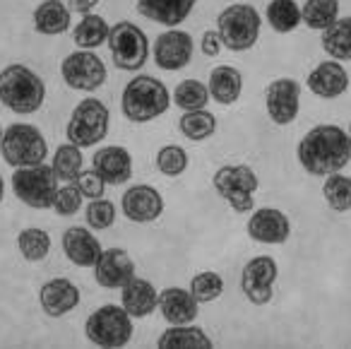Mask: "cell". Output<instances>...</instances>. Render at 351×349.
Instances as JSON below:
<instances>
[{
    "label": "cell",
    "mask_w": 351,
    "mask_h": 349,
    "mask_svg": "<svg viewBox=\"0 0 351 349\" xmlns=\"http://www.w3.org/2000/svg\"><path fill=\"white\" fill-rule=\"evenodd\" d=\"M221 46H224V44H221L219 34H217L215 30H207L205 34H202V39H200L202 56H207V58H215V56H219Z\"/></svg>",
    "instance_id": "b9f144b4"
},
{
    "label": "cell",
    "mask_w": 351,
    "mask_h": 349,
    "mask_svg": "<svg viewBox=\"0 0 351 349\" xmlns=\"http://www.w3.org/2000/svg\"><path fill=\"white\" fill-rule=\"evenodd\" d=\"M108 51H111L113 65L125 73H137L145 68L149 58V41L147 34L132 22H118L108 32Z\"/></svg>",
    "instance_id": "30bf717a"
},
{
    "label": "cell",
    "mask_w": 351,
    "mask_h": 349,
    "mask_svg": "<svg viewBox=\"0 0 351 349\" xmlns=\"http://www.w3.org/2000/svg\"><path fill=\"white\" fill-rule=\"evenodd\" d=\"M3 195H5V181L0 176V203H3Z\"/></svg>",
    "instance_id": "ee69618b"
},
{
    "label": "cell",
    "mask_w": 351,
    "mask_h": 349,
    "mask_svg": "<svg viewBox=\"0 0 351 349\" xmlns=\"http://www.w3.org/2000/svg\"><path fill=\"white\" fill-rule=\"evenodd\" d=\"M73 183L77 185L80 193H82L84 198H89V200L104 198V190H106V183H104V179L94 169H82Z\"/></svg>",
    "instance_id": "60d3db41"
},
{
    "label": "cell",
    "mask_w": 351,
    "mask_h": 349,
    "mask_svg": "<svg viewBox=\"0 0 351 349\" xmlns=\"http://www.w3.org/2000/svg\"><path fill=\"white\" fill-rule=\"evenodd\" d=\"M322 195H325L327 205H330L335 212H349L351 210V179L344 174H339V171L325 176Z\"/></svg>",
    "instance_id": "d590c367"
},
{
    "label": "cell",
    "mask_w": 351,
    "mask_h": 349,
    "mask_svg": "<svg viewBox=\"0 0 351 349\" xmlns=\"http://www.w3.org/2000/svg\"><path fill=\"white\" fill-rule=\"evenodd\" d=\"M41 3H44V0H41ZM60 3H63V0H60Z\"/></svg>",
    "instance_id": "7dc6e473"
},
{
    "label": "cell",
    "mask_w": 351,
    "mask_h": 349,
    "mask_svg": "<svg viewBox=\"0 0 351 349\" xmlns=\"http://www.w3.org/2000/svg\"><path fill=\"white\" fill-rule=\"evenodd\" d=\"M265 15L277 34H289L301 25V8L296 5V0H269Z\"/></svg>",
    "instance_id": "1f68e13d"
},
{
    "label": "cell",
    "mask_w": 351,
    "mask_h": 349,
    "mask_svg": "<svg viewBox=\"0 0 351 349\" xmlns=\"http://www.w3.org/2000/svg\"><path fill=\"white\" fill-rule=\"evenodd\" d=\"M248 236L258 243H267V246H279L289 238L291 234V222L289 217L277 207H260L253 210L248 219Z\"/></svg>",
    "instance_id": "2e32d148"
},
{
    "label": "cell",
    "mask_w": 351,
    "mask_h": 349,
    "mask_svg": "<svg viewBox=\"0 0 351 349\" xmlns=\"http://www.w3.org/2000/svg\"><path fill=\"white\" fill-rule=\"evenodd\" d=\"M349 137H351V128H349Z\"/></svg>",
    "instance_id": "bcb514c9"
},
{
    "label": "cell",
    "mask_w": 351,
    "mask_h": 349,
    "mask_svg": "<svg viewBox=\"0 0 351 349\" xmlns=\"http://www.w3.org/2000/svg\"><path fill=\"white\" fill-rule=\"evenodd\" d=\"M51 169L58 176V181H65V183H73L80 176V171L84 169V155L77 145L73 142H65V145H58V150L53 152V161H51Z\"/></svg>",
    "instance_id": "f546056e"
},
{
    "label": "cell",
    "mask_w": 351,
    "mask_h": 349,
    "mask_svg": "<svg viewBox=\"0 0 351 349\" xmlns=\"http://www.w3.org/2000/svg\"><path fill=\"white\" fill-rule=\"evenodd\" d=\"M60 78L75 92H97L108 78L106 63L94 51L77 49L60 63Z\"/></svg>",
    "instance_id": "8fae6325"
},
{
    "label": "cell",
    "mask_w": 351,
    "mask_h": 349,
    "mask_svg": "<svg viewBox=\"0 0 351 349\" xmlns=\"http://www.w3.org/2000/svg\"><path fill=\"white\" fill-rule=\"evenodd\" d=\"M156 169L164 176H181L188 169V152L178 145H164L156 152Z\"/></svg>",
    "instance_id": "f35d334b"
},
{
    "label": "cell",
    "mask_w": 351,
    "mask_h": 349,
    "mask_svg": "<svg viewBox=\"0 0 351 349\" xmlns=\"http://www.w3.org/2000/svg\"><path fill=\"white\" fill-rule=\"evenodd\" d=\"M84 335L97 347H125L132 339V315L118 304H104L84 320Z\"/></svg>",
    "instance_id": "8992f818"
},
{
    "label": "cell",
    "mask_w": 351,
    "mask_h": 349,
    "mask_svg": "<svg viewBox=\"0 0 351 349\" xmlns=\"http://www.w3.org/2000/svg\"><path fill=\"white\" fill-rule=\"evenodd\" d=\"M17 251L27 262H41L46 260V256L51 253V236L44 229H22L17 234Z\"/></svg>",
    "instance_id": "d6a6232c"
},
{
    "label": "cell",
    "mask_w": 351,
    "mask_h": 349,
    "mask_svg": "<svg viewBox=\"0 0 351 349\" xmlns=\"http://www.w3.org/2000/svg\"><path fill=\"white\" fill-rule=\"evenodd\" d=\"M101 0H70V8H73L75 12H80V15H89V12H94V8L99 5Z\"/></svg>",
    "instance_id": "7bdbcfd3"
},
{
    "label": "cell",
    "mask_w": 351,
    "mask_h": 349,
    "mask_svg": "<svg viewBox=\"0 0 351 349\" xmlns=\"http://www.w3.org/2000/svg\"><path fill=\"white\" fill-rule=\"evenodd\" d=\"M108 32H111L108 22L104 20L101 15H94V12H89V15H82V20L75 25L73 41H75V46H77V49L94 51V49H99V46H104L108 41Z\"/></svg>",
    "instance_id": "83f0119b"
},
{
    "label": "cell",
    "mask_w": 351,
    "mask_h": 349,
    "mask_svg": "<svg viewBox=\"0 0 351 349\" xmlns=\"http://www.w3.org/2000/svg\"><path fill=\"white\" fill-rule=\"evenodd\" d=\"M277 275H279V267L274 262V258L269 256H258L245 262L243 272H241V289H243L245 299L255 306L269 304L274 294Z\"/></svg>",
    "instance_id": "7c38bea8"
},
{
    "label": "cell",
    "mask_w": 351,
    "mask_h": 349,
    "mask_svg": "<svg viewBox=\"0 0 351 349\" xmlns=\"http://www.w3.org/2000/svg\"><path fill=\"white\" fill-rule=\"evenodd\" d=\"M195 3L197 0H137V12L145 20L176 30L181 22L188 20Z\"/></svg>",
    "instance_id": "cb8c5ba5"
},
{
    "label": "cell",
    "mask_w": 351,
    "mask_h": 349,
    "mask_svg": "<svg viewBox=\"0 0 351 349\" xmlns=\"http://www.w3.org/2000/svg\"><path fill=\"white\" fill-rule=\"evenodd\" d=\"M92 169L104 179L106 185H123L132 179V157L125 147L108 145L94 155Z\"/></svg>",
    "instance_id": "ffe728a7"
},
{
    "label": "cell",
    "mask_w": 351,
    "mask_h": 349,
    "mask_svg": "<svg viewBox=\"0 0 351 349\" xmlns=\"http://www.w3.org/2000/svg\"><path fill=\"white\" fill-rule=\"evenodd\" d=\"M39 304L49 318H63L80 306V289L68 277H53L39 289Z\"/></svg>",
    "instance_id": "ac0fdd59"
},
{
    "label": "cell",
    "mask_w": 351,
    "mask_h": 349,
    "mask_svg": "<svg viewBox=\"0 0 351 349\" xmlns=\"http://www.w3.org/2000/svg\"><path fill=\"white\" fill-rule=\"evenodd\" d=\"M108 123H111V113L106 104L97 97H87L73 109L65 135L68 142L77 145L80 150H87V147H97L108 135Z\"/></svg>",
    "instance_id": "52a82bcc"
},
{
    "label": "cell",
    "mask_w": 351,
    "mask_h": 349,
    "mask_svg": "<svg viewBox=\"0 0 351 349\" xmlns=\"http://www.w3.org/2000/svg\"><path fill=\"white\" fill-rule=\"evenodd\" d=\"M191 294L195 296L200 304H210V301L219 299L224 294V277L215 270H205L191 280Z\"/></svg>",
    "instance_id": "8d00e7d4"
},
{
    "label": "cell",
    "mask_w": 351,
    "mask_h": 349,
    "mask_svg": "<svg viewBox=\"0 0 351 349\" xmlns=\"http://www.w3.org/2000/svg\"><path fill=\"white\" fill-rule=\"evenodd\" d=\"M121 306L132 318H147L159 308V294L156 286L145 277H130L121 286Z\"/></svg>",
    "instance_id": "603a6c76"
},
{
    "label": "cell",
    "mask_w": 351,
    "mask_h": 349,
    "mask_svg": "<svg viewBox=\"0 0 351 349\" xmlns=\"http://www.w3.org/2000/svg\"><path fill=\"white\" fill-rule=\"evenodd\" d=\"M210 87L200 80H183L176 92L171 94V102H176V106L183 109V111H197V109H205L210 102Z\"/></svg>",
    "instance_id": "e575fe53"
},
{
    "label": "cell",
    "mask_w": 351,
    "mask_h": 349,
    "mask_svg": "<svg viewBox=\"0 0 351 349\" xmlns=\"http://www.w3.org/2000/svg\"><path fill=\"white\" fill-rule=\"evenodd\" d=\"M82 203H84V195L77 190V185L68 183V185H63V188H58V195H56V203L51 210H53L58 217H73V214L80 212Z\"/></svg>",
    "instance_id": "ab89813d"
},
{
    "label": "cell",
    "mask_w": 351,
    "mask_h": 349,
    "mask_svg": "<svg viewBox=\"0 0 351 349\" xmlns=\"http://www.w3.org/2000/svg\"><path fill=\"white\" fill-rule=\"evenodd\" d=\"M46 102V85L32 68L12 63L0 70V104L17 116L36 113Z\"/></svg>",
    "instance_id": "7a4b0ae2"
},
{
    "label": "cell",
    "mask_w": 351,
    "mask_h": 349,
    "mask_svg": "<svg viewBox=\"0 0 351 349\" xmlns=\"http://www.w3.org/2000/svg\"><path fill=\"white\" fill-rule=\"evenodd\" d=\"M265 106H267V116L277 126L293 123L301 109V85L291 78H279L269 82L265 92Z\"/></svg>",
    "instance_id": "4fadbf2b"
},
{
    "label": "cell",
    "mask_w": 351,
    "mask_h": 349,
    "mask_svg": "<svg viewBox=\"0 0 351 349\" xmlns=\"http://www.w3.org/2000/svg\"><path fill=\"white\" fill-rule=\"evenodd\" d=\"M210 97L215 99L221 106H229V104H236L243 92V75L239 73L231 65H217L210 73Z\"/></svg>",
    "instance_id": "484cf974"
},
{
    "label": "cell",
    "mask_w": 351,
    "mask_h": 349,
    "mask_svg": "<svg viewBox=\"0 0 351 349\" xmlns=\"http://www.w3.org/2000/svg\"><path fill=\"white\" fill-rule=\"evenodd\" d=\"M3 133H5V131H3V128H0V145H3Z\"/></svg>",
    "instance_id": "f6af8a7d"
},
{
    "label": "cell",
    "mask_w": 351,
    "mask_h": 349,
    "mask_svg": "<svg viewBox=\"0 0 351 349\" xmlns=\"http://www.w3.org/2000/svg\"><path fill=\"white\" fill-rule=\"evenodd\" d=\"M200 301L191 294V289H181V286H166L159 291V313L169 325H188L195 323L197 313H200Z\"/></svg>",
    "instance_id": "d6986e66"
},
{
    "label": "cell",
    "mask_w": 351,
    "mask_h": 349,
    "mask_svg": "<svg viewBox=\"0 0 351 349\" xmlns=\"http://www.w3.org/2000/svg\"><path fill=\"white\" fill-rule=\"evenodd\" d=\"M34 30L44 36H60L70 30V8L60 0H44L34 10Z\"/></svg>",
    "instance_id": "d4e9b609"
},
{
    "label": "cell",
    "mask_w": 351,
    "mask_h": 349,
    "mask_svg": "<svg viewBox=\"0 0 351 349\" xmlns=\"http://www.w3.org/2000/svg\"><path fill=\"white\" fill-rule=\"evenodd\" d=\"M130 277H135V262L123 248H106L94 262V280L101 289H121Z\"/></svg>",
    "instance_id": "e0dca14e"
},
{
    "label": "cell",
    "mask_w": 351,
    "mask_h": 349,
    "mask_svg": "<svg viewBox=\"0 0 351 349\" xmlns=\"http://www.w3.org/2000/svg\"><path fill=\"white\" fill-rule=\"evenodd\" d=\"M3 159L10 164L12 169H22V166H36L44 164L49 157V142H46L44 133L32 123H12L3 133Z\"/></svg>",
    "instance_id": "5b68a950"
},
{
    "label": "cell",
    "mask_w": 351,
    "mask_h": 349,
    "mask_svg": "<svg viewBox=\"0 0 351 349\" xmlns=\"http://www.w3.org/2000/svg\"><path fill=\"white\" fill-rule=\"evenodd\" d=\"M171 106V92L161 80L152 75H137L121 94L123 116L132 123H149L164 116Z\"/></svg>",
    "instance_id": "3957f363"
},
{
    "label": "cell",
    "mask_w": 351,
    "mask_h": 349,
    "mask_svg": "<svg viewBox=\"0 0 351 349\" xmlns=\"http://www.w3.org/2000/svg\"><path fill=\"white\" fill-rule=\"evenodd\" d=\"M58 188V176L53 174V169L46 161L36 166H22V169H15V174H12V193L27 207H53Z\"/></svg>",
    "instance_id": "ba28073f"
},
{
    "label": "cell",
    "mask_w": 351,
    "mask_h": 349,
    "mask_svg": "<svg viewBox=\"0 0 351 349\" xmlns=\"http://www.w3.org/2000/svg\"><path fill=\"white\" fill-rule=\"evenodd\" d=\"M212 185L234 207V212L245 214L255 210V193H258V174L248 164H226L212 176Z\"/></svg>",
    "instance_id": "9c48e42d"
},
{
    "label": "cell",
    "mask_w": 351,
    "mask_h": 349,
    "mask_svg": "<svg viewBox=\"0 0 351 349\" xmlns=\"http://www.w3.org/2000/svg\"><path fill=\"white\" fill-rule=\"evenodd\" d=\"M301 166L311 176H325L341 171L351 159V137L344 128L322 123L301 137L296 147Z\"/></svg>",
    "instance_id": "6da1fadb"
},
{
    "label": "cell",
    "mask_w": 351,
    "mask_h": 349,
    "mask_svg": "<svg viewBox=\"0 0 351 349\" xmlns=\"http://www.w3.org/2000/svg\"><path fill=\"white\" fill-rule=\"evenodd\" d=\"M63 253L73 265L77 267H94V262L101 256V243L89 232L87 227H70L63 232Z\"/></svg>",
    "instance_id": "44dd1931"
},
{
    "label": "cell",
    "mask_w": 351,
    "mask_h": 349,
    "mask_svg": "<svg viewBox=\"0 0 351 349\" xmlns=\"http://www.w3.org/2000/svg\"><path fill=\"white\" fill-rule=\"evenodd\" d=\"M322 49L335 60H351V17H337L335 25L322 32Z\"/></svg>",
    "instance_id": "f1b7e54d"
},
{
    "label": "cell",
    "mask_w": 351,
    "mask_h": 349,
    "mask_svg": "<svg viewBox=\"0 0 351 349\" xmlns=\"http://www.w3.org/2000/svg\"><path fill=\"white\" fill-rule=\"evenodd\" d=\"M308 89L320 99H337L349 89V73L339 60H322L306 80Z\"/></svg>",
    "instance_id": "7402d4cb"
},
{
    "label": "cell",
    "mask_w": 351,
    "mask_h": 349,
    "mask_svg": "<svg viewBox=\"0 0 351 349\" xmlns=\"http://www.w3.org/2000/svg\"><path fill=\"white\" fill-rule=\"evenodd\" d=\"M339 17V0H306L301 8V22L315 32H325Z\"/></svg>",
    "instance_id": "4dcf8cb0"
},
{
    "label": "cell",
    "mask_w": 351,
    "mask_h": 349,
    "mask_svg": "<svg viewBox=\"0 0 351 349\" xmlns=\"http://www.w3.org/2000/svg\"><path fill=\"white\" fill-rule=\"evenodd\" d=\"M193 36L183 30H166L164 34L156 36L154 44V63L159 65L166 73H176V70H183L193 60Z\"/></svg>",
    "instance_id": "5bb4252c"
},
{
    "label": "cell",
    "mask_w": 351,
    "mask_h": 349,
    "mask_svg": "<svg viewBox=\"0 0 351 349\" xmlns=\"http://www.w3.org/2000/svg\"><path fill=\"white\" fill-rule=\"evenodd\" d=\"M121 210L130 222L135 224H149L164 214V198L161 193L149 183H137L123 193Z\"/></svg>",
    "instance_id": "9a60e30c"
},
{
    "label": "cell",
    "mask_w": 351,
    "mask_h": 349,
    "mask_svg": "<svg viewBox=\"0 0 351 349\" xmlns=\"http://www.w3.org/2000/svg\"><path fill=\"white\" fill-rule=\"evenodd\" d=\"M260 30H263L260 12L245 3H234V5L224 8L217 17V34H219L221 44L236 54L253 49L260 39Z\"/></svg>",
    "instance_id": "277c9868"
},
{
    "label": "cell",
    "mask_w": 351,
    "mask_h": 349,
    "mask_svg": "<svg viewBox=\"0 0 351 349\" xmlns=\"http://www.w3.org/2000/svg\"><path fill=\"white\" fill-rule=\"evenodd\" d=\"M161 349H210L215 347L212 339L207 337V333L202 328H195L193 323L188 325H171L169 330H164L159 337Z\"/></svg>",
    "instance_id": "4316f807"
},
{
    "label": "cell",
    "mask_w": 351,
    "mask_h": 349,
    "mask_svg": "<svg viewBox=\"0 0 351 349\" xmlns=\"http://www.w3.org/2000/svg\"><path fill=\"white\" fill-rule=\"evenodd\" d=\"M181 133L193 142H202L217 133V118L207 109H197V111H186L178 121Z\"/></svg>",
    "instance_id": "836d02e7"
},
{
    "label": "cell",
    "mask_w": 351,
    "mask_h": 349,
    "mask_svg": "<svg viewBox=\"0 0 351 349\" xmlns=\"http://www.w3.org/2000/svg\"><path fill=\"white\" fill-rule=\"evenodd\" d=\"M84 219H87V227L94 232H106L116 222V205L106 198L89 200L87 210H84Z\"/></svg>",
    "instance_id": "74e56055"
}]
</instances>
